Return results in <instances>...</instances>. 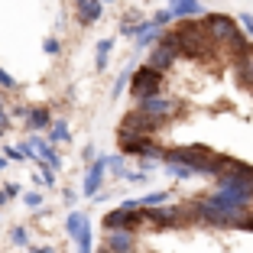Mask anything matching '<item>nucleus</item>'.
Returning <instances> with one entry per match:
<instances>
[{
    "instance_id": "16",
    "label": "nucleus",
    "mask_w": 253,
    "mask_h": 253,
    "mask_svg": "<svg viewBox=\"0 0 253 253\" xmlns=\"http://www.w3.org/2000/svg\"><path fill=\"white\" fill-rule=\"evenodd\" d=\"M240 26H244V33L253 39V13H240Z\"/></svg>"
},
{
    "instance_id": "9",
    "label": "nucleus",
    "mask_w": 253,
    "mask_h": 253,
    "mask_svg": "<svg viewBox=\"0 0 253 253\" xmlns=\"http://www.w3.org/2000/svg\"><path fill=\"white\" fill-rule=\"evenodd\" d=\"M78 7H82V10H78V20H82L84 26H91V23L101 16V10H104V7H101V0H82Z\"/></svg>"
},
{
    "instance_id": "3",
    "label": "nucleus",
    "mask_w": 253,
    "mask_h": 253,
    "mask_svg": "<svg viewBox=\"0 0 253 253\" xmlns=\"http://www.w3.org/2000/svg\"><path fill=\"white\" fill-rule=\"evenodd\" d=\"M201 26L208 30V36L214 39L217 45H227V42H231V36L237 33V23H234L231 16H224V13H208V16H201Z\"/></svg>"
},
{
    "instance_id": "11",
    "label": "nucleus",
    "mask_w": 253,
    "mask_h": 253,
    "mask_svg": "<svg viewBox=\"0 0 253 253\" xmlns=\"http://www.w3.org/2000/svg\"><path fill=\"white\" fill-rule=\"evenodd\" d=\"M166 198H169V192H153V195H146V198H140V208H156Z\"/></svg>"
},
{
    "instance_id": "8",
    "label": "nucleus",
    "mask_w": 253,
    "mask_h": 253,
    "mask_svg": "<svg viewBox=\"0 0 253 253\" xmlns=\"http://www.w3.org/2000/svg\"><path fill=\"white\" fill-rule=\"evenodd\" d=\"M172 62H175V52H172V49H166V45H156V49H153V55H149V68H156V72H166Z\"/></svg>"
},
{
    "instance_id": "22",
    "label": "nucleus",
    "mask_w": 253,
    "mask_h": 253,
    "mask_svg": "<svg viewBox=\"0 0 253 253\" xmlns=\"http://www.w3.org/2000/svg\"><path fill=\"white\" fill-rule=\"evenodd\" d=\"M10 124V117H7V111H3V107H0V130H3V126Z\"/></svg>"
},
{
    "instance_id": "10",
    "label": "nucleus",
    "mask_w": 253,
    "mask_h": 253,
    "mask_svg": "<svg viewBox=\"0 0 253 253\" xmlns=\"http://www.w3.org/2000/svg\"><path fill=\"white\" fill-rule=\"evenodd\" d=\"M75 237H78V253H91V227H88V221H84V227L75 234Z\"/></svg>"
},
{
    "instance_id": "6",
    "label": "nucleus",
    "mask_w": 253,
    "mask_h": 253,
    "mask_svg": "<svg viewBox=\"0 0 253 253\" xmlns=\"http://www.w3.org/2000/svg\"><path fill=\"white\" fill-rule=\"evenodd\" d=\"M111 159H97V163H91L88 175H84V195H97V188H101V179H104V169Z\"/></svg>"
},
{
    "instance_id": "24",
    "label": "nucleus",
    "mask_w": 253,
    "mask_h": 253,
    "mask_svg": "<svg viewBox=\"0 0 253 253\" xmlns=\"http://www.w3.org/2000/svg\"><path fill=\"white\" fill-rule=\"evenodd\" d=\"M3 166H7V159H3V156H0V169H3Z\"/></svg>"
},
{
    "instance_id": "2",
    "label": "nucleus",
    "mask_w": 253,
    "mask_h": 253,
    "mask_svg": "<svg viewBox=\"0 0 253 253\" xmlns=\"http://www.w3.org/2000/svg\"><path fill=\"white\" fill-rule=\"evenodd\" d=\"M159 91H163V72H156V68H136L133 75V94L140 97V101H149V97H159Z\"/></svg>"
},
{
    "instance_id": "12",
    "label": "nucleus",
    "mask_w": 253,
    "mask_h": 253,
    "mask_svg": "<svg viewBox=\"0 0 253 253\" xmlns=\"http://www.w3.org/2000/svg\"><path fill=\"white\" fill-rule=\"evenodd\" d=\"M84 221H88V217L84 214H78V211H72V214H68V221H65V227H68V234H78L84 227Z\"/></svg>"
},
{
    "instance_id": "7",
    "label": "nucleus",
    "mask_w": 253,
    "mask_h": 253,
    "mask_svg": "<svg viewBox=\"0 0 253 253\" xmlns=\"http://www.w3.org/2000/svg\"><path fill=\"white\" fill-rule=\"evenodd\" d=\"M169 13L175 20H185V16H201V3L198 0H169Z\"/></svg>"
},
{
    "instance_id": "17",
    "label": "nucleus",
    "mask_w": 253,
    "mask_h": 253,
    "mask_svg": "<svg viewBox=\"0 0 253 253\" xmlns=\"http://www.w3.org/2000/svg\"><path fill=\"white\" fill-rule=\"evenodd\" d=\"M169 20H175V16H172L169 10H159V13L153 16V23H156V26H166V23H169Z\"/></svg>"
},
{
    "instance_id": "14",
    "label": "nucleus",
    "mask_w": 253,
    "mask_h": 253,
    "mask_svg": "<svg viewBox=\"0 0 253 253\" xmlns=\"http://www.w3.org/2000/svg\"><path fill=\"white\" fill-rule=\"evenodd\" d=\"M107 52H111V39H101L97 42V68L107 65Z\"/></svg>"
},
{
    "instance_id": "18",
    "label": "nucleus",
    "mask_w": 253,
    "mask_h": 253,
    "mask_svg": "<svg viewBox=\"0 0 253 253\" xmlns=\"http://www.w3.org/2000/svg\"><path fill=\"white\" fill-rule=\"evenodd\" d=\"M0 84H3V88H13V84H16V82H13V78H10V75H7V72H3V68H0Z\"/></svg>"
},
{
    "instance_id": "21",
    "label": "nucleus",
    "mask_w": 253,
    "mask_h": 253,
    "mask_svg": "<svg viewBox=\"0 0 253 253\" xmlns=\"http://www.w3.org/2000/svg\"><path fill=\"white\" fill-rule=\"evenodd\" d=\"M13 240H16V244H26V231H23V227H16V231H13Z\"/></svg>"
},
{
    "instance_id": "23",
    "label": "nucleus",
    "mask_w": 253,
    "mask_h": 253,
    "mask_svg": "<svg viewBox=\"0 0 253 253\" xmlns=\"http://www.w3.org/2000/svg\"><path fill=\"white\" fill-rule=\"evenodd\" d=\"M7 198H10V195H7V192H3V188H0V205H3V201H7Z\"/></svg>"
},
{
    "instance_id": "20",
    "label": "nucleus",
    "mask_w": 253,
    "mask_h": 253,
    "mask_svg": "<svg viewBox=\"0 0 253 253\" xmlns=\"http://www.w3.org/2000/svg\"><path fill=\"white\" fill-rule=\"evenodd\" d=\"M45 52L55 55V52H59V42H55V39H45Z\"/></svg>"
},
{
    "instance_id": "1",
    "label": "nucleus",
    "mask_w": 253,
    "mask_h": 253,
    "mask_svg": "<svg viewBox=\"0 0 253 253\" xmlns=\"http://www.w3.org/2000/svg\"><path fill=\"white\" fill-rule=\"evenodd\" d=\"M163 163L169 166H185L192 169L195 175H211V179H221L227 166H231V156H221V153H211L208 146H175V149H166V159Z\"/></svg>"
},
{
    "instance_id": "5",
    "label": "nucleus",
    "mask_w": 253,
    "mask_h": 253,
    "mask_svg": "<svg viewBox=\"0 0 253 253\" xmlns=\"http://www.w3.org/2000/svg\"><path fill=\"white\" fill-rule=\"evenodd\" d=\"M133 247L136 240L130 231H107V247H104L107 253H133Z\"/></svg>"
},
{
    "instance_id": "15",
    "label": "nucleus",
    "mask_w": 253,
    "mask_h": 253,
    "mask_svg": "<svg viewBox=\"0 0 253 253\" xmlns=\"http://www.w3.org/2000/svg\"><path fill=\"white\" fill-rule=\"evenodd\" d=\"M52 143H65L68 140V126H65V120H59V124L52 126V136H49Z\"/></svg>"
},
{
    "instance_id": "19",
    "label": "nucleus",
    "mask_w": 253,
    "mask_h": 253,
    "mask_svg": "<svg viewBox=\"0 0 253 253\" xmlns=\"http://www.w3.org/2000/svg\"><path fill=\"white\" fill-rule=\"evenodd\" d=\"M26 205H30V208H39V205H42V198H39V195H26Z\"/></svg>"
},
{
    "instance_id": "4",
    "label": "nucleus",
    "mask_w": 253,
    "mask_h": 253,
    "mask_svg": "<svg viewBox=\"0 0 253 253\" xmlns=\"http://www.w3.org/2000/svg\"><path fill=\"white\" fill-rule=\"evenodd\" d=\"M140 111L149 114V117H156V120H169L172 114H175V104H172L169 97H149V101H140Z\"/></svg>"
},
{
    "instance_id": "13",
    "label": "nucleus",
    "mask_w": 253,
    "mask_h": 253,
    "mask_svg": "<svg viewBox=\"0 0 253 253\" xmlns=\"http://www.w3.org/2000/svg\"><path fill=\"white\" fill-rule=\"evenodd\" d=\"M26 120H30L33 130H39V126L49 124V114H45V111H33V114H26Z\"/></svg>"
}]
</instances>
